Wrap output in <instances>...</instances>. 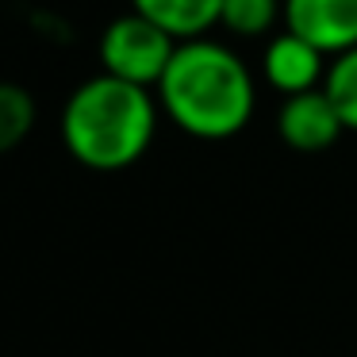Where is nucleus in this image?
I'll return each instance as SVG.
<instances>
[{
	"label": "nucleus",
	"instance_id": "f257e3e1",
	"mask_svg": "<svg viewBox=\"0 0 357 357\" xmlns=\"http://www.w3.org/2000/svg\"><path fill=\"white\" fill-rule=\"evenodd\" d=\"M154 96L162 116L188 139L223 142L242 135L254 119L257 81L227 43L208 35V39L177 43Z\"/></svg>",
	"mask_w": 357,
	"mask_h": 357
},
{
	"label": "nucleus",
	"instance_id": "f03ea898",
	"mask_svg": "<svg viewBox=\"0 0 357 357\" xmlns=\"http://www.w3.org/2000/svg\"><path fill=\"white\" fill-rule=\"evenodd\" d=\"M158 119L162 108L154 89L96 73L66 96L58 135L77 165L93 173H119L146 158L158 135Z\"/></svg>",
	"mask_w": 357,
	"mask_h": 357
},
{
	"label": "nucleus",
	"instance_id": "7ed1b4c3",
	"mask_svg": "<svg viewBox=\"0 0 357 357\" xmlns=\"http://www.w3.org/2000/svg\"><path fill=\"white\" fill-rule=\"evenodd\" d=\"M173 50H177V39H169L150 20L135 16L131 8L112 20L100 31V43H96L100 73L139 89H158L162 73L173 62Z\"/></svg>",
	"mask_w": 357,
	"mask_h": 357
},
{
	"label": "nucleus",
	"instance_id": "20e7f679",
	"mask_svg": "<svg viewBox=\"0 0 357 357\" xmlns=\"http://www.w3.org/2000/svg\"><path fill=\"white\" fill-rule=\"evenodd\" d=\"M284 31L338 58L357 47V0H284Z\"/></svg>",
	"mask_w": 357,
	"mask_h": 357
},
{
	"label": "nucleus",
	"instance_id": "39448f33",
	"mask_svg": "<svg viewBox=\"0 0 357 357\" xmlns=\"http://www.w3.org/2000/svg\"><path fill=\"white\" fill-rule=\"evenodd\" d=\"M277 135L288 150H296V154H323V150H331L334 142L346 135V127H342L331 96H326L323 89H311V93L280 100Z\"/></svg>",
	"mask_w": 357,
	"mask_h": 357
},
{
	"label": "nucleus",
	"instance_id": "423d86ee",
	"mask_svg": "<svg viewBox=\"0 0 357 357\" xmlns=\"http://www.w3.org/2000/svg\"><path fill=\"white\" fill-rule=\"evenodd\" d=\"M326 66L331 58L323 50H315L311 43H303L300 35L284 31L280 27L261 50V77L273 93L288 96H300V93H311V89H323L326 81Z\"/></svg>",
	"mask_w": 357,
	"mask_h": 357
},
{
	"label": "nucleus",
	"instance_id": "0eeeda50",
	"mask_svg": "<svg viewBox=\"0 0 357 357\" xmlns=\"http://www.w3.org/2000/svg\"><path fill=\"white\" fill-rule=\"evenodd\" d=\"M127 8L135 16L150 20L154 27H162L169 39L192 43V39H208L219 27L223 0H127Z\"/></svg>",
	"mask_w": 357,
	"mask_h": 357
},
{
	"label": "nucleus",
	"instance_id": "6e6552de",
	"mask_svg": "<svg viewBox=\"0 0 357 357\" xmlns=\"http://www.w3.org/2000/svg\"><path fill=\"white\" fill-rule=\"evenodd\" d=\"M219 27L234 39H273L284 27V0H223Z\"/></svg>",
	"mask_w": 357,
	"mask_h": 357
},
{
	"label": "nucleus",
	"instance_id": "1a4fd4ad",
	"mask_svg": "<svg viewBox=\"0 0 357 357\" xmlns=\"http://www.w3.org/2000/svg\"><path fill=\"white\" fill-rule=\"evenodd\" d=\"M35 119H39L35 96L16 81H0V154L27 142V135L35 131Z\"/></svg>",
	"mask_w": 357,
	"mask_h": 357
},
{
	"label": "nucleus",
	"instance_id": "9d476101",
	"mask_svg": "<svg viewBox=\"0 0 357 357\" xmlns=\"http://www.w3.org/2000/svg\"><path fill=\"white\" fill-rule=\"evenodd\" d=\"M323 93L331 96L342 127H346V131H357V47L346 50V54H338V58H331Z\"/></svg>",
	"mask_w": 357,
	"mask_h": 357
}]
</instances>
